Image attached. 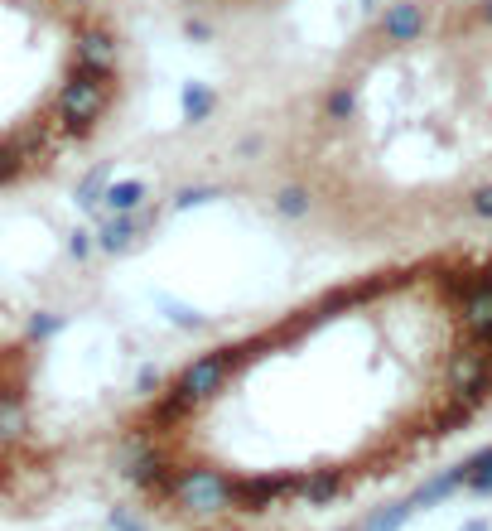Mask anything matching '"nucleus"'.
I'll return each mask as SVG.
<instances>
[{
  "label": "nucleus",
  "mask_w": 492,
  "mask_h": 531,
  "mask_svg": "<svg viewBox=\"0 0 492 531\" xmlns=\"http://www.w3.org/2000/svg\"><path fill=\"white\" fill-rule=\"evenodd\" d=\"M377 29H382V39H391V44H406V39H415L425 29V5L420 0H396V5L382 10Z\"/></svg>",
  "instance_id": "nucleus-3"
},
{
  "label": "nucleus",
  "mask_w": 492,
  "mask_h": 531,
  "mask_svg": "<svg viewBox=\"0 0 492 531\" xmlns=\"http://www.w3.org/2000/svg\"><path fill=\"white\" fill-rule=\"evenodd\" d=\"M464 531H488V522H483V517H473V522H468Z\"/></svg>",
  "instance_id": "nucleus-9"
},
{
  "label": "nucleus",
  "mask_w": 492,
  "mask_h": 531,
  "mask_svg": "<svg viewBox=\"0 0 492 531\" xmlns=\"http://www.w3.org/2000/svg\"><path fill=\"white\" fill-rule=\"evenodd\" d=\"M227 531H232V527H227Z\"/></svg>",
  "instance_id": "nucleus-10"
},
{
  "label": "nucleus",
  "mask_w": 492,
  "mask_h": 531,
  "mask_svg": "<svg viewBox=\"0 0 492 531\" xmlns=\"http://www.w3.org/2000/svg\"><path fill=\"white\" fill-rule=\"evenodd\" d=\"M232 367H237V353H232V348L203 353V358H193V363L179 372V382H174V387H179V392H189L193 401L203 406V401H208V396H213L222 382L232 377Z\"/></svg>",
  "instance_id": "nucleus-2"
},
{
  "label": "nucleus",
  "mask_w": 492,
  "mask_h": 531,
  "mask_svg": "<svg viewBox=\"0 0 492 531\" xmlns=\"http://www.w3.org/2000/svg\"><path fill=\"white\" fill-rule=\"evenodd\" d=\"M232 483H237V478H227L222 469H179L169 503L184 507V512H198V517L227 512V507H232Z\"/></svg>",
  "instance_id": "nucleus-1"
},
{
  "label": "nucleus",
  "mask_w": 492,
  "mask_h": 531,
  "mask_svg": "<svg viewBox=\"0 0 492 531\" xmlns=\"http://www.w3.org/2000/svg\"><path fill=\"white\" fill-rule=\"evenodd\" d=\"M464 488L483 493V498L492 493V449H483V454H473V459H468V483H464Z\"/></svg>",
  "instance_id": "nucleus-4"
},
{
  "label": "nucleus",
  "mask_w": 492,
  "mask_h": 531,
  "mask_svg": "<svg viewBox=\"0 0 492 531\" xmlns=\"http://www.w3.org/2000/svg\"><path fill=\"white\" fill-rule=\"evenodd\" d=\"M111 531H145L131 512H111Z\"/></svg>",
  "instance_id": "nucleus-8"
},
{
  "label": "nucleus",
  "mask_w": 492,
  "mask_h": 531,
  "mask_svg": "<svg viewBox=\"0 0 492 531\" xmlns=\"http://www.w3.org/2000/svg\"><path fill=\"white\" fill-rule=\"evenodd\" d=\"M410 512H415L410 503H396V507H386V512H377V517H367V527L362 531H401Z\"/></svg>",
  "instance_id": "nucleus-5"
},
{
  "label": "nucleus",
  "mask_w": 492,
  "mask_h": 531,
  "mask_svg": "<svg viewBox=\"0 0 492 531\" xmlns=\"http://www.w3.org/2000/svg\"><path fill=\"white\" fill-rule=\"evenodd\" d=\"M468 213H473L478 223H492V184H483L478 194L468 198Z\"/></svg>",
  "instance_id": "nucleus-7"
},
{
  "label": "nucleus",
  "mask_w": 492,
  "mask_h": 531,
  "mask_svg": "<svg viewBox=\"0 0 492 531\" xmlns=\"http://www.w3.org/2000/svg\"><path fill=\"white\" fill-rule=\"evenodd\" d=\"M140 194H145L140 184H116V189H111V194H107V203H111V208H116V213H136Z\"/></svg>",
  "instance_id": "nucleus-6"
}]
</instances>
